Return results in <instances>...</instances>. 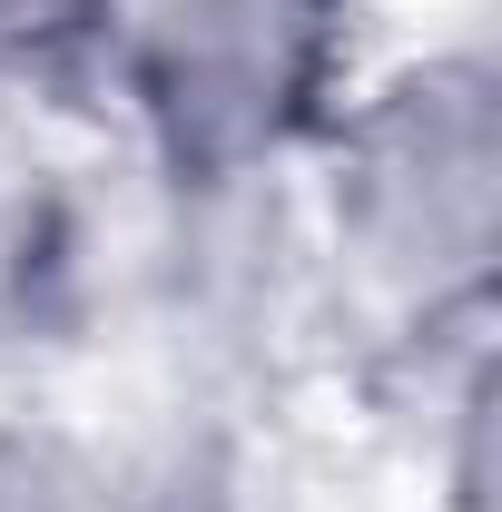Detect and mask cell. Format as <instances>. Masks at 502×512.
Segmentation results:
<instances>
[{
	"label": "cell",
	"instance_id": "cell-3",
	"mask_svg": "<svg viewBox=\"0 0 502 512\" xmlns=\"http://www.w3.org/2000/svg\"><path fill=\"white\" fill-rule=\"evenodd\" d=\"M89 296V207L79 178L40 148L20 99H0V355L60 345Z\"/></svg>",
	"mask_w": 502,
	"mask_h": 512
},
{
	"label": "cell",
	"instance_id": "cell-2",
	"mask_svg": "<svg viewBox=\"0 0 502 512\" xmlns=\"http://www.w3.org/2000/svg\"><path fill=\"white\" fill-rule=\"evenodd\" d=\"M365 0H109L99 69L138 128V158L217 207L315 158L355 99Z\"/></svg>",
	"mask_w": 502,
	"mask_h": 512
},
{
	"label": "cell",
	"instance_id": "cell-4",
	"mask_svg": "<svg viewBox=\"0 0 502 512\" xmlns=\"http://www.w3.org/2000/svg\"><path fill=\"white\" fill-rule=\"evenodd\" d=\"M0 512H168L119 444L60 414H0Z\"/></svg>",
	"mask_w": 502,
	"mask_h": 512
},
{
	"label": "cell",
	"instance_id": "cell-5",
	"mask_svg": "<svg viewBox=\"0 0 502 512\" xmlns=\"http://www.w3.org/2000/svg\"><path fill=\"white\" fill-rule=\"evenodd\" d=\"M109 0H0V99L30 89H79L99 69Z\"/></svg>",
	"mask_w": 502,
	"mask_h": 512
},
{
	"label": "cell",
	"instance_id": "cell-1",
	"mask_svg": "<svg viewBox=\"0 0 502 512\" xmlns=\"http://www.w3.org/2000/svg\"><path fill=\"white\" fill-rule=\"evenodd\" d=\"M325 237L404 335H473L502 247V69L483 40L355 79L315 138Z\"/></svg>",
	"mask_w": 502,
	"mask_h": 512
}]
</instances>
